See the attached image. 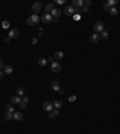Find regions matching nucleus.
<instances>
[{
    "label": "nucleus",
    "instance_id": "obj_10",
    "mask_svg": "<svg viewBox=\"0 0 120 134\" xmlns=\"http://www.w3.org/2000/svg\"><path fill=\"white\" fill-rule=\"evenodd\" d=\"M18 36H19L18 29H11V30L9 31V37H10V38H16V37H18Z\"/></svg>",
    "mask_w": 120,
    "mask_h": 134
},
{
    "label": "nucleus",
    "instance_id": "obj_7",
    "mask_svg": "<svg viewBox=\"0 0 120 134\" xmlns=\"http://www.w3.org/2000/svg\"><path fill=\"white\" fill-rule=\"evenodd\" d=\"M61 13H63V11L60 10V9H56V7H54L52 10V12H51V14H52L53 18H59L60 16H61Z\"/></svg>",
    "mask_w": 120,
    "mask_h": 134
},
{
    "label": "nucleus",
    "instance_id": "obj_9",
    "mask_svg": "<svg viewBox=\"0 0 120 134\" xmlns=\"http://www.w3.org/2000/svg\"><path fill=\"white\" fill-rule=\"evenodd\" d=\"M98 40H100V36H98V34H92L90 37H89V42L90 43H92V44H95V43H97L98 42Z\"/></svg>",
    "mask_w": 120,
    "mask_h": 134
},
{
    "label": "nucleus",
    "instance_id": "obj_38",
    "mask_svg": "<svg viewBox=\"0 0 120 134\" xmlns=\"http://www.w3.org/2000/svg\"><path fill=\"white\" fill-rule=\"evenodd\" d=\"M31 43H32V44H36V43H37V38H35V37H34L32 40H31Z\"/></svg>",
    "mask_w": 120,
    "mask_h": 134
},
{
    "label": "nucleus",
    "instance_id": "obj_34",
    "mask_svg": "<svg viewBox=\"0 0 120 134\" xmlns=\"http://www.w3.org/2000/svg\"><path fill=\"white\" fill-rule=\"evenodd\" d=\"M4 66H5V65H4V60L1 59V57H0V69L4 68Z\"/></svg>",
    "mask_w": 120,
    "mask_h": 134
},
{
    "label": "nucleus",
    "instance_id": "obj_37",
    "mask_svg": "<svg viewBox=\"0 0 120 134\" xmlns=\"http://www.w3.org/2000/svg\"><path fill=\"white\" fill-rule=\"evenodd\" d=\"M55 3H56V4H59V5H63V4H65V0H56Z\"/></svg>",
    "mask_w": 120,
    "mask_h": 134
},
{
    "label": "nucleus",
    "instance_id": "obj_17",
    "mask_svg": "<svg viewBox=\"0 0 120 134\" xmlns=\"http://www.w3.org/2000/svg\"><path fill=\"white\" fill-rule=\"evenodd\" d=\"M37 62H38V65L41 67H46L48 61H47V59H45V57H40V59L37 60Z\"/></svg>",
    "mask_w": 120,
    "mask_h": 134
},
{
    "label": "nucleus",
    "instance_id": "obj_5",
    "mask_svg": "<svg viewBox=\"0 0 120 134\" xmlns=\"http://www.w3.org/2000/svg\"><path fill=\"white\" fill-rule=\"evenodd\" d=\"M51 69L54 73H59L60 71H61V65H60V62H58V61H54L53 64H51Z\"/></svg>",
    "mask_w": 120,
    "mask_h": 134
},
{
    "label": "nucleus",
    "instance_id": "obj_14",
    "mask_svg": "<svg viewBox=\"0 0 120 134\" xmlns=\"http://www.w3.org/2000/svg\"><path fill=\"white\" fill-rule=\"evenodd\" d=\"M13 119L17 120V121L23 120V114H22L21 111H14V112H13Z\"/></svg>",
    "mask_w": 120,
    "mask_h": 134
},
{
    "label": "nucleus",
    "instance_id": "obj_22",
    "mask_svg": "<svg viewBox=\"0 0 120 134\" xmlns=\"http://www.w3.org/2000/svg\"><path fill=\"white\" fill-rule=\"evenodd\" d=\"M100 38H101V40H107V38H108V31L103 30L101 34H100Z\"/></svg>",
    "mask_w": 120,
    "mask_h": 134
},
{
    "label": "nucleus",
    "instance_id": "obj_24",
    "mask_svg": "<svg viewBox=\"0 0 120 134\" xmlns=\"http://www.w3.org/2000/svg\"><path fill=\"white\" fill-rule=\"evenodd\" d=\"M108 12H109V13H111L112 16H116V14L119 13V11H118V9H116V7H114V6H113V7H111Z\"/></svg>",
    "mask_w": 120,
    "mask_h": 134
},
{
    "label": "nucleus",
    "instance_id": "obj_18",
    "mask_svg": "<svg viewBox=\"0 0 120 134\" xmlns=\"http://www.w3.org/2000/svg\"><path fill=\"white\" fill-rule=\"evenodd\" d=\"M63 57H64V53H63L61 50L55 52V54H54V59H56V60H61Z\"/></svg>",
    "mask_w": 120,
    "mask_h": 134
},
{
    "label": "nucleus",
    "instance_id": "obj_20",
    "mask_svg": "<svg viewBox=\"0 0 120 134\" xmlns=\"http://www.w3.org/2000/svg\"><path fill=\"white\" fill-rule=\"evenodd\" d=\"M16 93H17V96H19V97H23L24 96V89L23 87H17Z\"/></svg>",
    "mask_w": 120,
    "mask_h": 134
},
{
    "label": "nucleus",
    "instance_id": "obj_39",
    "mask_svg": "<svg viewBox=\"0 0 120 134\" xmlns=\"http://www.w3.org/2000/svg\"><path fill=\"white\" fill-rule=\"evenodd\" d=\"M10 40H11V38H10V37L7 36V37H5V40H4V41H5L6 43H9V42H10Z\"/></svg>",
    "mask_w": 120,
    "mask_h": 134
},
{
    "label": "nucleus",
    "instance_id": "obj_33",
    "mask_svg": "<svg viewBox=\"0 0 120 134\" xmlns=\"http://www.w3.org/2000/svg\"><path fill=\"white\" fill-rule=\"evenodd\" d=\"M19 107H21V109H25L27 108V104L23 103V102H21V103H19Z\"/></svg>",
    "mask_w": 120,
    "mask_h": 134
},
{
    "label": "nucleus",
    "instance_id": "obj_40",
    "mask_svg": "<svg viewBox=\"0 0 120 134\" xmlns=\"http://www.w3.org/2000/svg\"><path fill=\"white\" fill-rule=\"evenodd\" d=\"M4 78V72H1V71H0V80H1Z\"/></svg>",
    "mask_w": 120,
    "mask_h": 134
},
{
    "label": "nucleus",
    "instance_id": "obj_26",
    "mask_svg": "<svg viewBox=\"0 0 120 134\" xmlns=\"http://www.w3.org/2000/svg\"><path fill=\"white\" fill-rule=\"evenodd\" d=\"M76 99H77V97H76L74 95H72V96H70V97H69V102H70V103H73V102H76Z\"/></svg>",
    "mask_w": 120,
    "mask_h": 134
},
{
    "label": "nucleus",
    "instance_id": "obj_36",
    "mask_svg": "<svg viewBox=\"0 0 120 134\" xmlns=\"http://www.w3.org/2000/svg\"><path fill=\"white\" fill-rule=\"evenodd\" d=\"M103 9H105L106 11H109V9H111V7H109V5L106 3V4H103Z\"/></svg>",
    "mask_w": 120,
    "mask_h": 134
},
{
    "label": "nucleus",
    "instance_id": "obj_27",
    "mask_svg": "<svg viewBox=\"0 0 120 134\" xmlns=\"http://www.w3.org/2000/svg\"><path fill=\"white\" fill-rule=\"evenodd\" d=\"M3 29H9L10 28V23L7 22V21H5V22H3Z\"/></svg>",
    "mask_w": 120,
    "mask_h": 134
},
{
    "label": "nucleus",
    "instance_id": "obj_1",
    "mask_svg": "<svg viewBox=\"0 0 120 134\" xmlns=\"http://www.w3.org/2000/svg\"><path fill=\"white\" fill-rule=\"evenodd\" d=\"M41 21V18H40L37 14H31L29 18H28V24L30 25V26H35V25H37L38 24V22Z\"/></svg>",
    "mask_w": 120,
    "mask_h": 134
},
{
    "label": "nucleus",
    "instance_id": "obj_11",
    "mask_svg": "<svg viewBox=\"0 0 120 134\" xmlns=\"http://www.w3.org/2000/svg\"><path fill=\"white\" fill-rule=\"evenodd\" d=\"M3 69H4V74H6V75L12 74V72H13V67L11 65H5Z\"/></svg>",
    "mask_w": 120,
    "mask_h": 134
},
{
    "label": "nucleus",
    "instance_id": "obj_25",
    "mask_svg": "<svg viewBox=\"0 0 120 134\" xmlns=\"http://www.w3.org/2000/svg\"><path fill=\"white\" fill-rule=\"evenodd\" d=\"M12 117H13V115H12L11 112H6V115H5V120H6V121L12 120Z\"/></svg>",
    "mask_w": 120,
    "mask_h": 134
},
{
    "label": "nucleus",
    "instance_id": "obj_30",
    "mask_svg": "<svg viewBox=\"0 0 120 134\" xmlns=\"http://www.w3.org/2000/svg\"><path fill=\"white\" fill-rule=\"evenodd\" d=\"M91 4H92V1H91V0H85V1H84V5H85V6H88V7H89Z\"/></svg>",
    "mask_w": 120,
    "mask_h": 134
},
{
    "label": "nucleus",
    "instance_id": "obj_3",
    "mask_svg": "<svg viewBox=\"0 0 120 134\" xmlns=\"http://www.w3.org/2000/svg\"><path fill=\"white\" fill-rule=\"evenodd\" d=\"M66 17H73L76 14V10L72 7V6H66L64 9V12H63Z\"/></svg>",
    "mask_w": 120,
    "mask_h": 134
},
{
    "label": "nucleus",
    "instance_id": "obj_15",
    "mask_svg": "<svg viewBox=\"0 0 120 134\" xmlns=\"http://www.w3.org/2000/svg\"><path fill=\"white\" fill-rule=\"evenodd\" d=\"M53 9H54V4H53V3H48V4L45 6V11H46V13H51Z\"/></svg>",
    "mask_w": 120,
    "mask_h": 134
},
{
    "label": "nucleus",
    "instance_id": "obj_23",
    "mask_svg": "<svg viewBox=\"0 0 120 134\" xmlns=\"http://www.w3.org/2000/svg\"><path fill=\"white\" fill-rule=\"evenodd\" d=\"M5 110H6V112H11V114L14 112V109H13V105L12 104H7L5 107Z\"/></svg>",
    "mask_w": 120,
    "mask_h": 134
},
{
    "label": "nucleus",
    "instance_id": "obj_4",
    "mask_svg": "<svg viewBox=\"0 0 120 134\" xmlns=\"http://www.w3.org/2000/svg\"><path fill=\"white\" fill-rule=\"evenodd\" d=\"M52 21H53V17H52L51 13H43V14L41 16V22L45 23V24H48V23H51Z\"/></svg>",
    "mask_w": 120,
    "mask_h": 134
},
{
    "label": "nucleus",
    "instance_id": "obj_29",
    "mask_svg": "<svg viewBox=\"0 0 120 134\" xmlns=\"http://www.w3.org/2000/svg\"><path fill=\"white\" fill-rule=\"evenodd\" d=\"M107 4L109 5V7H113V6H114V5L116 4V1H115V0H109V1H108Z\"/></svg>",
    "mask_w": 120,
    "mask_h": 134
},
{
    "label": "nucleus",
    "instance_id": "obj_21",
    "mask_svg": "<svg viewBox=\"0 0 120 134\" xmlns=\"http://www.w3.org/2000/svg\"><path fill=\"white\" fill-rule=\"evenodd\" d=\"M53 107L55 108V109H60V108H61L63 107V101H55L54 103H53Z\"/></svg>",
    "mask_w": 120,
    "mask_h": 134
},
{
    "label": "nucleus",
    "instance_id": "obj_19",
    "mask_svg": "<svg viewBox=\"0 0 120 134\" xmlns=\"http://www.w3.org/2000/svg\"><path fill=\"white\" fill-rule=\"evenodd\" d=\"M59 114V109H53L52 111H49V115H48V117L49 119H54L56 115Z\"/></svg>",
    "mask_w": 120,
    "mask_h": 134
},
{
    "label": "nucleus",
    "instance_id": "obj_35",
    "mask_svg": "<svg viewBox=\"0 0 120 134\" xmlns=\"http://www.w3.org/2000/svg\"><path fill=\"white\" fill-rule=\"evenodd\" d=\"M47 61H49L51 64H53L54 62V56H49L48 59H47Z\"/></svg>",
    "mask_w": 120,
    "mask_h": 134
},
{
    "label": "nucleus",
    "instance_id": "obj_31",
    "mask_svg": "<svg viewBox=\"0 0 120 134\" xmlns=\"http://www.w3.org/2000/svg\"><path fill=\"white\" fill-rule=\"evenodd\" d=\"M73 18H74V21H81V14H74Z\"/></svg>",
    "mask_w": 120,
    "mask_h": 134
},
{
    "label": "nucleus",
    "instance_id": "obj_2",
    "mask_svg": "<svg viewBox=\"0 0 120 134\" xmlns=\"http://www.w3.org/2000/svg\"><path fill=\"white\" fill-rule=\"evenodd\" d=\"M103 30H105V25H103L102 22H96L94 24V31H95V34H98V32L101 34Z\"/></svg>",
    "mask_w": 120,
    "mask_h": 134
},
{
    "label": "nucleus",
    "instance_id": "obj_32",
    "mask_svg": "<svg viewBox=\"0 0 120 134\" xmlns=\"http://www.w3.org/2000/svg\"><path fill=\"white\" fill-rule=\"evenodd\" d=\"M82 11H83V12H89V7H88V6H85V5H83Z\"/></svg>",
    "mask_w": 120,
    "mask_h": 134
},
{
    "label": "nucleus",
    "instance_id": "obj_8",
    "mask_svg": "<svg viewBox=\"0 0 120 134\" xmlns=\"http://www.w3.org/2000/svg\"><path fill=\"white\" fill-rule=\"evenodd\" d=\"M83 5H84V3L82 1V0H73L71 6H72L73 9H82Z\"/></svg>",
    "mask_w": 120,
    "mask_h": 134
},
{
    "label": "nucleus",
    "instance_id": "obj_12",
    "mask_svg": "<svg viewBox=\"0 0 120 134\" xmlns=\"http://www.w3.org/2000/svg\"><path fill=\"white\" fill-rule=\"evenodd\" d=\"M42 108L46 110V111H52L53 110V104L51 102H43L42 103Z\"/></svg>",
    "mask_w": 120,
    "mask_h": 134
},
{
    "label": "nucleus",
    "instance_id": "obj_16",
    "mask_svg": "<svg viewBox=\"0 0 120 134\" xmlns=\"http://www.w3.org/2000/svg\"><path fill=\"white\" fill-rule=\"evenodd\" d=\"M51 87H52L53 91H59L60 90V84L58 82H52L51 83Z\"/></svg>",
    "mask_w": 120,
    "mask_h": 134
},
{
    "label": "nucleus",
    "instance_id": "obj_6",
    "mask_svg": "<svg viewBox=\"0 0 120 134\" xmlns=\"http://www.w3.org/2000/svg\"><path fill=\"white\" fill-rule=\"evenodd\" d=\"M41 10H42V4L40 3V1H37V3H35L32 5V12H34V14H37L38 12H41Z\"/></svg>",
    "mask_w": 120,
    "mask_h": 134
},
{
    "label": "nucleus",
    "instance_id": "obj_13",
    "mask_svg": "<svg viewBox=\"0 0 120 134\" xmlns=\"http://www.w3.org/2000/svg\"><path fill=\"white\" fill-rule=\"evenodd\" d=\"M10 101H11L12 104H19V103L22 102V98L19 97V96H11Z\"/></svg>",
    "mask_w": 120,
    "mask_h": 134
},
{
    "label": "nucleus",
    "instance_id": "obj_28",
    "mask_svg": "<svg viewBox=\"0 0 120 134\" xmlns=\"http://www.w3.org/2000/svg\"><path fill=\"white\" fill-rule=\"evenodd\" d=\"M22 102L25 103V104L29 103V97H28V96H23V97H22Z\"/></svg>",
    "mask_w": 120,
    "mask_h": 134
}]
</instances>
